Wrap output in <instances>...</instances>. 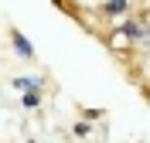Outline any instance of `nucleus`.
Segmentation results:
<instances>
[{"label": "nucleus", "instance_id": "3", "mask_svg": "<svg viewBox=\"0 0 150 143\" xmlns=\"http://www.w3.org/2000/svg\"><path fill=\"white\" fill-rule=\"evenodd\" d=\"M14 89H21V92H45V78L41 75H21V78H14Z\"/></svg>", "mask_w": 150, "mask_h": 143}, {"label": "nucleus", "instance_id": "4", "mask_svg": "<svg viewBox=\"0 0 150 143\" xmlns=\"http://www.w3.org/2000/svg\"><path fill=\"white\" fill-rule=\"evenodd\" d=\"M133 0H103V14L106 17H123L126 10H130Z\"/></svg>", "mask_w": 150, "mask_h": 143}, {"label": "nucleus", "instance_id": "2", "mask_svg": "<svg viewBox=\"0 0 150 143\" xmlns=\"http://www.w3.org/2000/svg\"><path fill=\"white\" fill-rule=\"evenodd\" d=\"M10 41H14V51H17L21 58H34V44H31V41L24 38V31L10 27Z\"/></svg>", "mask_w": 150, "mask_h": 143}, {"label": "nucleus", "instance_id": "7", "mask_svg": "<svg viewBox=\"0 0 150 143\" xmlns=\"http://www.w3.org/2000/svg\"><path fill=\"white\" fill-rule=\"evenodd\" d=\"M82 119H89V123H96V119H103V109H85Z\"/></svg>", "mask_w": 150, "mask_h": 143}, {"label": "nucleus", "instance_id": "5", "mask_svg": "<svg viewBox=\"0 0 150 143\" xmlns=\"http://www.w3.org/2000/svg\"><path fill=\"white\" fill-rule=\"evenodd\" d=\"M21 106H24V109H38V106H41V92H21Z\"/></svg>", "mask_w": 150, "mask_h": 143}, {"label": "nucleus", "instance_id": "1", "mask_svg": "<svg viewBox=\"0 0 150 143\" xmlns=\"http://www.w3.org/2000/svg\"><path fill=\"white\" fill-rule=\"evenodd\" d=\"M106 44H109L116 55H126V51H133V48H137V44H133V38L120 27V24H112V27H109V34H106Z\"/></svg>", "mask_w": 150, "mask_h": 143}, {"label": "nucleus", "instance_id": "8", "mask_svg": "<svg viewBox=\"0 0 150 143\" xmlns=\"http://www.w3.org/2000/svg\"><path fill=\"white\" fill-rule=\"evenodd\" d=\"M143 95H147V102H150V85H147V89H143Z\"/></svg>", "mask_w": 150, "mask_h": 143}, {"label": "nucleus", "instance_id": "6", "mask_svg": "<svg viewBox=\"0 0 150 143\" xmlns=\"http://www.w3.org/2000/svg\"><path fill=\"white\" fill-rule=\"evenodd\" d=\"M72 133H75V136H79V140H85V136L92 133V126H89V119H79V123H75V126H72Z\"/></svg>", "mask_w": 150, "mask_h": 143}]
</instances>
